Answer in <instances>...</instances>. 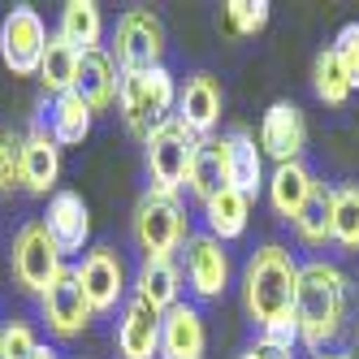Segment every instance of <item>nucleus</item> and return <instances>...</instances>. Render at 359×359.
I'll list each match as a JSON object with an SVG mask.
<instances>
[{"label": "nucleus", "instance_id": "nucleus-1", "mask_svg": "<svg viewBox=\"0 0 359 359\" xmlns=\"http://www.w3.org/2000/svg\"><path fill=\"white\" fill-rule=\"evenodd\" d=\"M294 320H299V342L312 355H325V346L338 342V333L351 320V281L338 264L329 260L299 264Z\"/></svg>", "mask_w": 359, "mask_h": 359}, {"label": "nucleus", "instance_id": "nucleus-2", "mask_svg": "<svg viewBox=\"0 0 359 359\" xmlns=\"http://www.w3.org/2000/svg\"><path fill=\"white\" fill-rule=\"evenodd\" d=\"M294 294H299L294 255L277 243H264L247 260V273H243V303H247L251 320H260L264 329L281 316H294Z\"/></svg>", "mask_w": 359, "mask_h": 359}, {"label": "nucleus", "instance_id": "nucleus-3", "mask_svg": "<svg viewBox=\"0 0 359 359\" xmlns=\"http://www.w3.org/2000/svg\"><path fill=\"white\" fill-rule=\"evenodd\" d=\"M117 109H121V121L126 130L147 139L151 130L173 117L177 109V87H173V74L165 65L156 69H143V74H121V87H117Z\"/></svg>", "mask_w": 359, "mask_h": 359}, {"label": "nucleus", "instance_id": "nucleus-4", "mask_svg": "<svg viewBox=\"0 0 359 359\" xmlns=\"http://www.w3.org/2000/svg\"><path fill=\"white\" fill-rule=\"evenodd\" d=\"M195 143L199 139L177 117H169L161 130H151L143 139V147H147V177H151V191L156 195L177 199V191L187 187V169H191V156H195Z\"/></svg>", "mask_w": 359, "mask_h": 359}, {"label": "nucleus", "instance_id": "nucleus-5", "mask_svg": "<svg viewBox=\"0 0 359 359\" xmlns=\"http://www.w3.org/2000/svg\"><path fill=\"white\" fill-rule=\"evenodd\" d=\"M187 217L182 203L147 191L135 208V243L143 247V260H173V251H182L187 243Z\"/></svg>", "mask_w": 359, "mask_h": 359}, {"label": "nucleus", "instance_id": "nucleus-6", "mask_svg": "<svg viewBox=\"0 0 359 359\" xmlns=\"http://www.w3.org/2000/svg\"><path fill=\"white\" fill-rule=\"evenodd\" d=\"M113 65L121 74H143L156 69L165 57V22L151 9H126L113 31Z\"/></svg>", "mask_w": 359, "mask_h": 359}, {"label": "nucleus", "instance_id": "nucleus-7", "mask_svg": "<svg viewBox=\"0 0 359 359\" xmlns=\"http://www.w3.org/2000/svg\"><path fill=\"white\" fill-rule=\"evenodd\" d=\"M9 260H13V277H18V286L22 290H31L43 299V290L53 286V281L61 277V260L65 255L57 251V243L48 238V229L43 221H27L18 229V238H13V251H9Z\"/></svg>", "mask_w": 359, "mask_h": 359}, {"label": "nucleus", "instance_id": "nucleus-8", "mask_svg": "<svg viewBox=\"0 0 359 359\" xmlns=\"http://www.w3.org/2000/svg\"><path fill=\"white\" fill-rule=\"evenodd\" d=\"M43 48H48L43 18L31 5H13L5 22H0V57H5V65L18 79H31V74H39Z\"/></svg>", "mask_w": 359, "mask_h": 359}, {"label": "nucleus", "instance_id": "nucleus-9", "mask_svg": "<svg viewBox=\"0 0 359 359\" xmlns=\"http://www.w3.org/2000/svg\"><path fill=\"white\" fill-rule=\"evenodd\" d=\"M39 307H43V325L53 329L57 338H79L87 329V320L95 316L91 303H87L83 281H79V269H61V277L43 290Z\"/></svg>", "mask_w": 359, "mask_h": 359}, {"label": "nucleus", "instance_id": "nucleus-10", "mask_svg": "<svg viewBox=\"0 0 359 359\" xmlns=\"http://www.w3.org/2000/svg\"><path fill=\"white\" fill-rule=\"evenodd\" d=\"M79 281H83L87 303H91L95 316L117 312V303L126 294V264H121V255L113 247H91L83 255V264H79Z\"/></svg>", "mask_w": 359, "mask_h": 359}, {"label": "nucleus", "instance_id": "nucleus-11", "mask_svg": "<svg viewBox=\"0 0 359 359\" xmlns=\"http://www.w3.org/2000/svg\"><path fill=\"white\" fill-rule=\"evenodd\" d=\"M182 264H187V286L195 299H221L229 286V255L212 234H191L182 243Z\"/></svg>", "mask_w": 359, "mask_h": 359}, {"label": "nucleus", "instance_id": "nucleus-12", "mask_svg": "<svg viewBox=\"0 0 359 359\" xmlns=\"http://www.w3.org/2000/svg\"><path fill=\"white\" fill-rule=\"evenodd\" d=\"M221 104H225V95H221V83L212 74H191L187 87L177 91L173 117L182 121L195 139H212V130L221 126Z\"/></svg>", "mask_w": 359, "mask_h": 359}, {"label": "nucleus", "instance_id": "nucleus-13", "mask_svg": "<svg viewBox=\"0 0 359 359\" xmlns=\"http://www.w3.org/2000/svg\"><path fill=\"white\" fill-rule=\"evenodd\" d=\"M39 221H43L48 238L57 243L61 255H79L87 247V238H91V212H87L79 191H57L48 199V212Z\"/></svg>", "mask_w": 359, "mask_h": 359}, {"label": "nucleus", "instance_id": "nucleus-14", "mask_svg": "<svg viewBox=\"0 0 359 359\" xmlns=\"http://www.w3.org/2000/svg\"><path fill=\"white\" fill-rule=\"evenodd\" d=\"M57 177H61V143L48 135V126L35 117L31 135L22 139V191L31 195H57Z\"/></svg>", "mask_w": 359, "mask_h": 359}, {"label": "nucleus", "instance_id": "nucleus-15", "mask_svg": "<svg viewBox=\"0 0 359 359\" xmlns=\"http://www.w3.org/2000/svg\"><path fill=\"white\" fill-rule=\"evenodd\" d=\"M221 147H225V182H229V191L255 199L260 187H264V151L255 143V135L247 126H234V130L221 139Z\"/></svg>", "mask_w": 359, "mask_h": 359}, {"label": "nucleus", "instance_id": "nucleus-16", "mask_svg": "<svg viewBox=\"0 0 359 359\" xmlns=\"http://www.w3.org/2000/svg\"><path fill=\"white\" fill-rule=\"evenodd\" d=\"M161 316L151 303H143L139 294L121 307L117 320V351L121 359H161Z\"/></svg>", "mask_w": 359, "mask_h": 359}, {"label": "nucleus", "instance_id": "nucleus-17", "mask_svg": "<svg viewBox=\"0 0 359 359\" xmlns=\"http://www.w3.org/2000/svg\"><path fill=\"white\" fill-rule=\"evenodd\" d=\"M303 147H307V121H303L299 104L277 100V104L264 113V121H260V151L273 156L277 165H286V161H299Z\"/></svg>", "mask_w": 359, "mask_h": 359}, {"label": "nucleus", "instance_id": "nucleus-18", "mask_svg": "<svg viewBox=\"0 0 359 359\" xmlns=\"http://www.w3.org/2000/svg\"><path fill=\"white\" fill-rule=\"evenodd\" d=\"M208 355V329L199 307L177 303L161 316V359H203Z\"/></svg>", "mask_w": 359, "mask_h": 359}, {"label": "nucleus", "instance_id": "nucleus-19", "mask_svg": "<svg viewBox=\"0 0 359 359\" xmlns=\"http://www.w3.org/2000/svg\"><path fill=\"white\" fill-rule=\"evenodd\" d=\"M117 87H121V74H117V65L104 48H100V53H83L79 79H74V95H79L91 113H104V109L117 104Z\"/></svg>", "mask_w": 359, "mask_h": 359}, {"label": "nucleus", "instance_id": "nucleus-20", "mask_svg": "<svg viewBox=\"0 0 359 359\" xmlns=\"http://www.w3.org/2000/svg\"><path fill=\"white\" fill-rule=\"evenodd\" d=\"M269 203H273V212L277 217H286V221H294L299 212H303V203L312 199V191H316V173L307 169L303 161H286V165H277L273 169V177H269Z\"/></svg>", "mask_w": 359, "mask_h": 359}, {"label": "nucleus", "instance_id": "nucleus-21", "mask_svg": "<svg viewBox=\"0 0 359 359\" xmlns=\"http://www.w3.org/2000/svg\"><path fill=\"white\" fill-rule=\"evenodd\" d=\"M91 117H95V113H91L74 91L53 95V104H43V109H39V121L48 126V135H53L61 147L83 143V139L91 135Z\"/></svg>", "mask_w": 359, "mask_h": 359}, {"label": "nucleus", "instance_id": "nucleus-22", "mask_svg": "<svg viewBox=\"0 0 359 359\" xmlns=\"http://www.w3.org/2000/svg\"><path fill=\"white\" fill-rule=\"evenodd\" d=\"M225 187L229 182H225V147H221V139H199L195 156H191V169H187V191L199 203H208Z\"/></svg>", "mask_w": 359, "mask_h": 359}, {"label": "nucleus", "instance_id": "nucleus-23", "mask_svg": "<svg viewBox=\"0 0 359 359\" xmlns=\"http://www.w3.org/2000/svg\"><path fill=\"white\" fill-rule=\"evenodd\" d=\"M135 294L143 303H151L156 312H169V307L182 303V269H177L173 260H143Z\"/></svg>", "mask_w": 359, "mask_h": 359}, {"label": "nucleus", "instance_id": "nucleus-24", "mask_svg": "<svg viewBox=\"0 0 359 359\" xmlns=\"http://www.w3.org/2000/svg\"><path fill=\"white\" fill-rule=\"evenodd\" d=\"M69 48L79 53H100V39H104V18H100L95 0H65L61 9V31H57Z\"/></svg>", "mask_w": 359, "mask_h": 359}, {"label": "nucleus", "instance_id": "nucleus-25", "mask_svg": "<svg viewBox=\"0 0 359 359\" xmlns=\"http://www.w3.org/2000/svg\"><path fill=\"white\" fill-rule=\"evenodd\" d=\"M247 217H251V199L238 195V191H221L203 203V221H208V234L217 243H229V238H243L247 234Z\"/></svg>", "mask_w": 359, "mask_h": 359}, {"label": "nucleus", "instance_id": "nucleus-26", "mask_svg": "<svg viewBox=\"0 0 359 359\" xmlns=\"http://www.w3.org/2000/svg\"><path fill=\"white\" fill-rule=\"evenodd\" d=\"M294 234L303 247H325L333 243V187L316 182L312 199L303 203V212L294 217Z\"/></svg>", "mask_w": 359, "mask_h": 359}, {"label": "nucleus", "instance_id": "nucleus-27", "mask_svg": "<svg viewBox=\"0 0 359 359\" xmlns=\"http://www.w3.org/2000/svg\"><path fill=\"white\" fill-rule=\"evenodd\" d=\"M79 61H83L79 48H69L61 35H48L43 61H39V83H43V91H53V95L74 91V79H79Z\"/></svg>", "mask_w": 359, "mask_h": 359}, {"label": "nucleus", "instance_id": "nucleus-28", "mask_svg": "<svg viewBox=\"0 0 359 359\" xmlns=\"http://www.w3.org/2000/svg\"><path fill=\"white\" fill-rule=\"evenodd\" d=\"M333 243L342 251H359V182L333 187Z\"/></svg>", "mask_w": 359, "mask_h": 359}, {"label": "nucleus", "instance_id": "nucleus-29", "mask_svg": "<svg viewBox=\"0 0 359 359\" xmlns=\"http://www.w3.org/2000/svg\"><path fill=\"white\" fill-rule=\"evenodd\" d=\"M312 87H316V95L325 100V104H333V109H342L346 100H351V79H346V69H342V61L333 57V48H325V53H316V65H312Z\"/></svg>", "mask_w": 359, "mask_h": 359}, {"label": "nucleus", "instance_id": "nucleus-30", "mask_svg": "<svg viewBox=\"0 0 359 359\" xmlns=\"http://www.w3.org/2000/svg\"><path fill=\"white\" fill-rule=\"evenodd\" d=\"M225 22L238 35H260L269 27V0H229V5H225Z\"/></svg>", "mask_w": 359, "mask_h": 359}, {"label": "nucleus", "instance_id": "nucleus-31", "mask_svg": "<svg viewBox=\"0 0 359 359\" xmlns=\"http://www.w3.org/2000/svg\"><path fill=\"white\" fill-rule=\"evenodd\" d=\"M22 187V139L0 130V195Z\"/></svg>", "mask_w": 359, "mask_h": 359}, {"label": "nucleus", "instance_id": "nucleus-32", "mask_svg": "<svg viewBox=\"0 0 359 359\" xmlns=\"http://www.w3.org/2000/svg\"><path fill=\"white\" fill-rule=\"evenodd\" d=\"M35 333H31V325H22V320H13V325H5L0 329V359H31L35 355Z\"/></svg>", "mask_w": 359, "mask_h": 359}, {"label": "nucleus", "instance_id": "nucleus-33", "mask_svg": "<svg viewBox=\"0 0 359 359\" xmlns=\"http://www.w3.org/2000/svg\"><path fill=\"white\" fill-rule=\"evenodd\" d=\"M333 57L342 61L351 87H359V22H346V27L338 31V39H333Z\"/></svg>", "mask_w": 359, "mask_h": 359}, {"label": "nucleus", "instance_id": "nucleus-34", "mask_svg": "<svg viewBox=\"0 0 359 359\" xmlns=\"http://www.w3.org/2000/svg\"><path fill=\"white\" fill-rule=\"evenodd\" d=\"M260 346L264 351H277V355H290L299 346V320L294 316H281V320L264 325L260 329Z\"/></svg>", "mask_w": 359, "mask_h": 359}, {"label": "nucleus", "instance_id": "nucleus-35", "mask_svg": "<svg viewBox=\"0 0 359 359\" xmlns=\"http://www.w3.org/2000/svg\"><path fill=\"white\" fill-rule=\"evenodd\" d=\"M238 359H294V355H277V351H264L260 342H255V346H247Z\"/></svg>", "mask_w": 359, "mask_h": 359}, {"label": "nucleus", "instance_id": "nucleus-36", "mask_svg": "<svg viewBox=\"0 0 359 359\" xmlns=\"http://www.w3.org/2000/svg\"><path fill=\"white\" fill-rule=\"evenodd\" d=\"M31 359H61V355H57V351H53V346H43V342H39V346H35V355H31Z\"/></svg>", "mask_w": 359, "mask_h": 359}, {"label": "nucleus", "instance_id": "nucleus-37", "mask_svg": "<svg viewBox=\"0 0 359 359\" xmlns=\"http://www.w3.org/2000/svg\"><path fill=\"white\" fill-rule=\"evenodd\" d=\"M316 359H351V355H338V351H329V355H316Z\"/></svg>", "mask_w": 359, "mask_h": 359}]
</instances>
